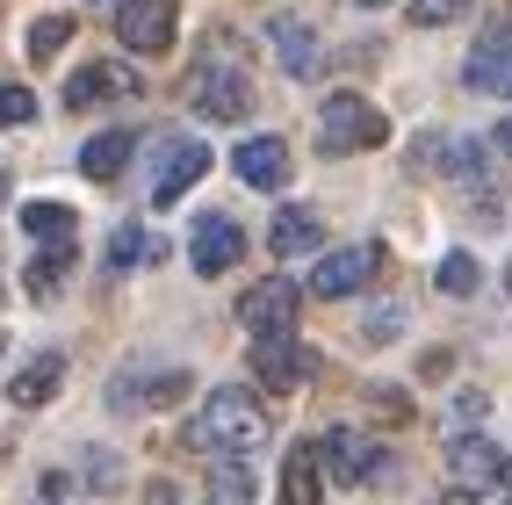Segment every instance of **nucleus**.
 I'll use <instances>...</instances> for the list:
<instances>
[{
	"label": "nucleus",
	"mask_w": 512,
	"mask_h": 505,
	"mask_svg": "<svg viewBox=\"0 0 512 505\" xmlns=\"http://www.w3.org/2000/svg\"><path fill=\"white\" fill-rule=\"evenodd\" d=\"M210 491L217 498H253V477L238 469V455H210Z\"/></svg>",
	"instance_id": "nucleus-26"
},
{
	"label": "nucleus",
	"mask_w": 512,
	"mask_h": 505,
	"mask_svg": "<svg viewBox=\"0 0 512 505\" xmlns=\"http://www.w3.org/2000/svg\"><path fill=\"white\" fill-rule=\"evenodd\" d=\"M397 332H404V303H383V311H368L361 340H397Z\"/></svg>",
	"instance_id": "nucleus-27"
},
{
	"label": "nucleus",
	"mask_w": 512,
	"mask_h": 505,
	"mask_svg": "<svg viewBox=\"0 0 512 505\" xmlns=\"http://www.w3.org/2000/svg\"><path fill=\"white\" fill-rule=\"evenodd\" d=\"M361 8H383V0H361Z\"/></svg>",
	"instance_id": "nucleus-34"
},
{
	"label": "nucleus",
	"mask_w": 512,
	"mask_h": 505,
	"mask_svg": "<svg viewBox=\"0 0 512 505\" xmlns=\"http://www.w3.org/2000/svg\"><path fill=\"white\" fill-rule=\"evenodd\" d=\"M87 477H94V484H116V462H109V455L87 462ZM44 491H73V477H44Z\"/></svg>",
	"instance_id": "nucleus-29"
},
{
	"label": "nucleus",
	"mask_w": 512,
	"mask_h": 505,
	"mask_svg": "<svg viewBox=\"0 0 512 505\" xmlns=\"http://www.w3.org/2000/svg\"><path fill=\"white\" fill-rule=\"evenodd\" d=\"M238 318H246L253 332H275V325H296V289L289 282H260L238 296Z\"/></svg>",
	"instance_id": "nucleus-16"
},
{
	"label": "nucleus",
	"mask_w": 512,
	"mask_h": 505,
	"mask_svg": "<svg viewBox=\"0 0 512 505\" xmlns=\"http://www.w3.org/2000/svg\"><path fill=\"white\" fill-rule=\"evenodd\" d=\"M101 94H116V101H138L145 87H138V73H130V65H80V73L65 80V109H94Z\"/></svg>",
	"instance_id": "nucleus-13"
},
{
	"label": "nucleus",
	"mask_w": 512,
	"mask_h": 505,
	"mask_svg": "<svg viewBox=\"0 0 512 505\" xmlns=\"http://www.w3.org/2000/svg\"><path fill=\"white\" fill-rule=\"evenodd\" d=\"M383 138H390V116L375 109L368 94H325V101H318V152H325V159L375 152Z\"/></svg>",
	"instance_id": "nucleus-3"
},
{
	"label": "nucleus",
	"mask_w": 512,
	"mask_h": 505,
	"mask_svg": "<svg viewBox=\"0 0 512 505\" xmlns=\"http://www.w3.org/2000/svg\"><path fill=\"white\" fill-rule=\"evenodd\" d=\"M476 275H484V267H476L469 253H440V267H433V282L448 296H476Z\"/></svg>",
	"instance_id": "nucleus-24"
},
{
	"label": "nucleus",
	"mask_w": 512,
	"mask_h": 505,
	"mask_svg": "<svg viewBox=\"0 0 512 505\" xmlns=\"http://www.w3.org/2000/svg\"><path fill=\"white\" fill-rule=\"evenodd\" d=\"M188 448L195 455H260L267 448V404L253 390H210V404L195 412L188 426Z\"/></svg>",
	"instance_id": "nucleus-1"
},
{
	"label": "nucleus",
	"mask_w": 512,
	"mask_h": 505,
	"mask_svg": "<svg viewBox=\"0 0 512 505\" xmlns=\"http://www.w3.org/2000/svg\"><path fill=\"white\" fill-rule=\"evenodd\" d=\"M116 37L130 58H166L174 51V0H116Z\"/></svg>",
	"instance_id": "nucleus-5"
},
{
	"label": "nucleus",
	"mask_w": 512,
	"mask_h": 505,
	"mask_svg": "<svg viewBox=\"0 0 512 505\" xmlns=\"http://www.w3.org/2000/svg\"><path fill=\"white\" fill-rule=\"evenodd\" d=\"M311 448H318V469H325L332 484H347V491L368 484L375 469H383V448H375L368 433H354V426H332L325 441H311Z\"/></svg>",
	"instance_id": "nucleus-7"
},
{
	"label": "nucleus",
	"mask_w": 512,
	"mask_h": 505,
	"mask_svg": "<svg viewBox=\"0 0 512 505\" xmlns=\"http://www.w3.org/2000/svg\"><path fill=\"white\" fill-rule=\"evenodd\" d=\"M65 37H73V22H65V15H37V22H29V37H22V51L37 65H51L65 51Z\"/></svg>",
	"instance_id": "nucleus-22"
},
{
	"label": "nucleus",
	"mask_w": 512,
	"mask_h": 505,
	"mask_svg": "<svg viewBox=\"0 0 512 505\" xmlns=\"http://www.w3.org/2000/svg\"><path fill=\"white\" fill-rule=\"evenodd\" d=\"M311 246H325V217L318 210H303V202H289V210L267 224V253H311Z\"/></svg>",
	"instance_id": "nucleus-15"
},
{
	"label": "nucleus",
	"mask_w": 512,
	"mask_h": 505,
	"mask_svg": "<svg viewBox=\"0 0 512 505\" xmlns=\"http://www.w3.org/2000/svg\"><path fill=\"white\" fill-rule=\"evenodd\" d=\"M0 354H8V332H0Z\"/></svg>",
	"instance_id": "nucleus-33"
},
{
	"label": "nucleus",
	"mask_w": 512,
	"mask_h": 505,
	"mask_svg": "<svg viewBox=\"0 0 512 505\" xmlns=\"http://www.w3.org/2000/svg\"><path fill=\"white\" fill-rule=\"evenodd\" d=\"M253 376L267 390H303V383H311V354L296 347V325H275V332L253 340Z\"/></svg>",
	"instance_id": "nucleus-8"
},
{
	"label": "nucleus",
	"mask_w": 512,
	"mask_h": 505,
	"mask_svg": "<svg viewBox=\"0 0 512 505\" xmlns=\"http://www.w3.org/2000/svg\"><path fill=\"white\" fill-rule=\"evenodd\" d=\"M22 231H29V246H65L73 239V210H65V202H29Z\"/></svg>",
	"instance_id": "nucleus-21"
},
{
	"label": "nucleus",
	"mask_w": 512,
	"mask_h": 505,
	"mask_svg": "<svg viewBox=\"0 0 512 505\" xmlns=\"http://www.w3.org/2000/svg\"><path fill=\"white\" fill-rule=\"evenodd\" d=\"M267 44H275V58H282L289 80H325V44L303 22H267Z\"/></svg>",
	"instance_id": "nucleus-14"
},
{
	"label": "nucleus",
	"mask_w": 512,
	"mask_h": 505,
	"mask_svg": "<svg viewBox=\"0 0 512 505\" xmlns=\"http://www.w3.org/2000/svg\"><path fill=\"white\" fill-rule=\"evenodd\" d=\"M22 123H37V94L22 80H0V130H22Z\"/></svg>",
	"instance_id": "nucleus-25"
},
{
	"label": "nucleus",
	"mask_w": 512,
	"mask_h": 505,
	"mask_svg": "<svg viewBox=\"0 0 512 505\" xmlns=\"http://www.w3.org/2000/svg\"><path fill=\"white\" fill-rule=\"evenodd\" d=\"M0 202H8V174H0Z\"/></svg>",
	"instance_id": "nucleus-31"
},
{
	"label": "nucleus",
	"mask_w": 512,
	"mask_h": 505,
	"mask_svg": "<svg viewBox=\"0 0 512 505\" xmlns=\"http://www.w3.org/2000/svg\"><path fill=\"white\" fill-rule=\"evenodd\" d=\"M375 275H383V246L375 239H361V246H332V253H318V267H311V296H354V289H368Z\"/></svg>",
	"instance_id": "nucleus-4"
},
{
	"label": "nucleus",
	"mask_w": 512,
	"mask_h": 505,
	"mask_svg": "<svg viewBox=\"0 0 512 505\" xmlns=\"http://www.w3.org/2000/svg\"><path fill=\"white\" fill-rule=\"evenodd\" d=\"M505 289H512V275H505Z\"/></svg>",
	"instance_id": "nucleus-35"
},
{
	"label": "nucleus",
	"mask_w": 512,
	"mask_h": 505,
	"mask_svg": "<svg viewBox=\"0 0 512 505\" xmlns=\"http://www.w3.org/2000/svg\"><path fill=\"white\" fill-rule=\"evenodd\" d=\"M448 484L455 491H498L505 484V448L484 441V433H462L448 448Z\"/></svg>",
	"instance_id": "nucleus-11"
},
{
	"label": "nucleus",
	"mask_w": 512,
	"mask_h": 505,
	"mask_svg": "<svg viewBox=\"0 0 512 505\" xmlns=\"http://www.w3.org/2000/svg\"><path fill=\"white\" fill-rule=\"evenodd\" d=\"M130 152H138V130H101V138L80 145V174L87 181H116L130 166Z\"/></svg>",
	"instance_id": "nucleus-17"
},
{
	"label": "nucleus",
	"mask_w": 512,
	"mask_h": 505,
	"mask_svg": "<svg viewBox=\"0 0 512 505\" xmlns=\"http://www.w3.org/2000/svg\"><path fill=\"white\" fill-rule=\"evenodd\" d=\"M505 484H512V455H505Z\"/></svg>",
	"instance_id": "nucleus-32"
},
{
	"label": "nucleus",
	"mask_w": 512,
	"mask_h": 505,
	"mask_svg": "<svg viewBox=\"0 0 512 505\" xmlns=\"http://www.w3.org/2000/svg\"><path fill=\"white\" fill-rule=\"evenodd\" d=\"M282 498H289V505L318 498V448H289V469H282Z\"/></svg>",
	"instance_id": "nucleus-23"
},
{
	"label": "nucleus",
	"mask_w": 512,
	"mask_h": 505,
	"mask_svg": "<svg viewBox=\"0 0 512 505\" xmlns=\"http://www.w3.org/2000/svg\"><path fill=\"white\" fill-rule=\"evenodd\" d=\"M462 80L491 101H512V29H484L462 58Z\"/></svg>",
	"instance_id": "nucleus-10"
},
{
	"label": "nucleus",
	"mask_w": 512,
	"mask_h": 505,
	"mask_svg": "<svg viewBox=\"0 0 512 505\" xmlns=\"http://www.w3.org/2000/svg\"><path fill=\"white\" fill-rule=\"evenodd\" d=\"M188 109L210 116V123H246V109H253V80H246V65H238L231 44H210V51L188 65Z\"/></svg>",
	"instance_id": "nucleus-2"
},
{
	"label": "nucleus",
	"mask_w": 512,
	"mask_h": 505,
	"mask_svg": "<svg viewBox=\"0 0 512 505\" xmlns=\"http://www.w3.org/2000/svg\"><path fill=\"white\" fill-rule=\"evenodd\" d=\"M65 275H73V239H65V246H44V253H29V275H22V289L37 296V303H51V296L65 289Z\"/></svg>",
	"instance_id": "nucleus-20"
},
{
	"label": "nucleus",
	"mask_w": 512,
	"mask_h": 505,
	"mask_svg": "<svg viewBox=\"0 0 512 505\" xmlns=\"http://www.w3.org/2000/svg\"><path fill=\"white\" fill-rule=\"evenodd\" d=\"M231 174L246 181V188H260V195H275L289 181V145L282 138H246V145L231 152Z\"/></svg>",
	"instance_id": "nucleus-12"
},
{
	"label": "nucleus",
	"mask_w": 512,
	"mask_h": 505,
	"mask_svg": "<svg viewBox=\"0 0 512 505\" xmlns=\"http://www.w3.org/2000/svg\"><path fill=\"white\" fill-rule=\"evenodd\" d=\"M188 260L202 267V275H224V267H238V260H246V231H238V217L202 210L195 231H188Z\"/></svg>",
	"instance_id": "nucleus-9"
},
{
	"label": "nucleus",
	"mask_w": 512,
	"mask_h": 505,
	"mask_svg": "<svg viewBox=\"0 0 512 505\" xmlns=\"http://www.w3.org/2000/svg\"><path fill=\"white\" fill-rule=\"evenodd\" d=\"M462 8H469V0H412V22L419 29H440V22H455Z\"/></svg>",
	"instance_id": "nucleus-28"
},
{
	"label": "nucleus",
	"mask_w": 512,
	"mask_h": 505,
	"mask_svg": "<svg viewBox=\"0 0 512 505\" xmlns=\"http://www.w3.org/2000/svg\"><path fill=\"white\" fill-rule=\"evenodd\" d=\"M498 152H505V159H512V116H505V123H498Z\"/></svg>",
	"instance_id": "nucleus-30"
},
{
	"label": "nucleus",
	"mask_w": 512,
	"mask_h": 505,
	"mask_svg": "<svg viewBox=\"0 0 512 505\" xmlns=\"http://www.w3.org/2000/svg\"><path fill=\"white\" fill-rule=\"evenodd\" d=\"M159 260H166V239L145 231V224H123L109 239V267H116V275H130V267H159Z\"/></svg>",
	"instance_id": "nucleus-19"
},
{
	"label": "nucleus",
	"mask_w": 512,
	"mask_h": 505,
	"mask_svg": "<svg viewBox=\"0 0 512 505\" xmlns=\"http://www.w3.org/2000/svg\"><path fill=\"white\" fill-rule=\"evenodd\" d=\"M202 174H210V145L202 138H152V202H174L181 188H195Z\"/></svg>",
	"instance_id": "nucleus-6"
},
{
	"label": "nucleus",
	"mask_w": 512,
	"mask_h": 505,
	"mask_svg": "<svg viewBox=\"0 0 512 505\" xmlns=\"http://www.w3.org/2000/svg\"><path fill=\"white\" fill-rule=\"evenodd\" d=\"M58 383H65V361H58V354H37V361H22V368H15V383H8V390H15V404H29V412H37V404L58 397Z\"/></svg>",
	"instance_id": "nucleus-18"
}]
</instances>
